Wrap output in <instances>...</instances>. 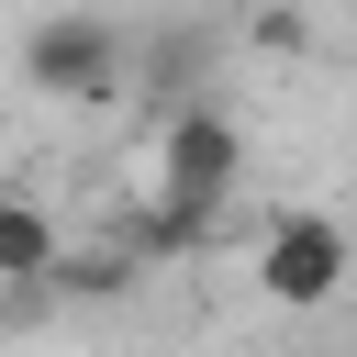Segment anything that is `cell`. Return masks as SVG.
<instances>
[{
	"mask_svg": "<svg viewBox=\"0 0 357 357\" xmlns=\"http://www.w3.org/2000/svg\"><path fill=\"white\" fill-rule=\"evenodd\" d=\"M56 257H67V234L45 223V201L0 190V290H56Z\"/></svg>",
	"mask_w": 357,
	"mask_h": 357,
	"instance_id": "4",
	"label": "cell"
},
{
	"mask_svg": "<svg viewBox=\"0 0 357 357\" xmlns=\"http://www.w3.org/2000/svg\"><path fill=\"white\" fill-rule=\"evenodd\" d=\"M234 178H245V134H234V112L178 100V112L156 123V234H201V223L234 201Z\"/></svg>",
	"mask_w": 357,
	"mask_h": 357,
	"instance_id": "1",
	"label": "cell"
},
{
	"mask_svg": "<svg viewBox=\"0 0 357 357\" xmlns=\"http://www.w3.org/2000/svg\"><path fill=\"white\" fill-rule=\"evenodd\" d=\"M22 89H45V100H112L123 89V33L100 11H45L22 33Z\"/></svg>",
	"mask_w": 357,
	"mask_h": 357,
	"instance_id": "3",
	"label": "cell"
},
{
	"mask_svg": "<svg viewBox=\"0 0 357 357\" xmlns=\"http://www.w3.org/2000/svg\"><path fill=\"white\" fill-rule=\"evenodd\" d=\"M346 268H357V245H346L335 212H279V223L257 234V290H268L279 312H324V301L346 290Z\"/></svg>",
	"mask_w": 357,
	"mask_h": 357,
	"instance_id": "2",
	"label": "cell"
}]
</instances>
